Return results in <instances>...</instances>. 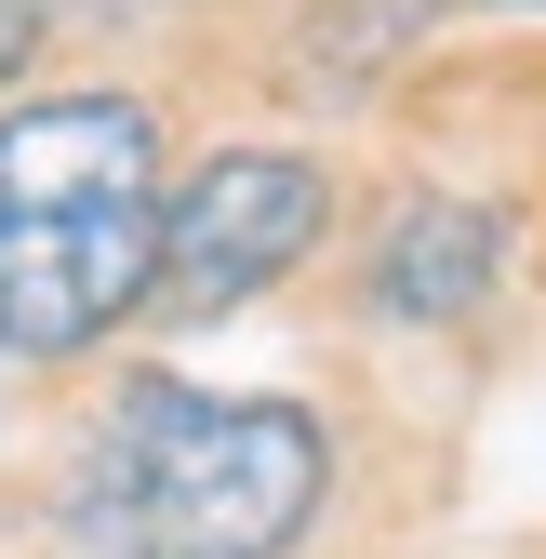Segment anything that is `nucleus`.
I'll list each match as a JSON object with an SVG mask.
<instances>
[{"mask_svg":"<svg viewBox=\"0 0 546 559\" xmlns=\"http://www.w3.org/2000/svg\"><path fill=\"white\" fill-rule=\"evenodd\" d=\"M161 280V120L133 94H40L0 120V346L81 360Z\"/></svg>","mask_w":546,"mask_h":559,"instance_id":"obj_1","label":"nucleus"},{"mask_svg":"<svg viewBox=\"0 0 546 559\" xmlns=\"http://www.w3.org/2000/svg\"><path fill=\"white\" fill-rule=\"evenodd\" d=\"M320 479H333L320 413L147 373L107 413L81 507L120 559H294V533L320 520Z\"/></svg>","mask_w":546,"mask_h":559,"instance_id":"obj_2","label":"nucleus"},{"mask_svg":"<svg viewBox=\"0 0 546 559\" xmlns=\"http://www.w3.org/2000/svg\"><path fill=\"white\" fill-rule=\"evenodd\" d=\"M333 227V187L320 160L294 147H227V160H200L187 200H161V280L147 294L174 320H214V307H253L266 280H294Z\"/></svg>","mask_w":546,"mask_h":559,"instance_id":"obj_3","label":"nucleus"},{"mask_svg":"<svg viewBox=\"0 0 546 559\" xmlns=\"http://www.w3.org/2000/svg\"><path fill=\"white\" fill-rule=\"evenodd\" d=\"M507 280V214L480 200H400L373 240V307L387 320H466Z\"/></svg>","mask_w":546,"mask_h":559,"instance_id":"obj_4","label":"nucleus"},{"mask_svg":"<svg viewBox=\"0 0 546 559\" xmlns=\"http://www.w3.org/2000/svg\"><path fill=\"white\" fill-rule=\"evenodd\" d=\"M27 40H40V0H0V81L27 67Z\"/></svg>","mask_w":546,"mask_h":559,"instance_id":"obj_5","label":"nucleus"}]
</instances>
